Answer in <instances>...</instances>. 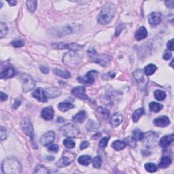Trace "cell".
<instances>
[{"mask_svg":"<svg viewBox=\"0 0 174 174\" xmlns=\"http://www.w3.org/2000/svg\"><path fill=\"white\" fill-rule=\"evenodd\" d=\"M154 124L158 127H166L170 124V120L167 116H163L154 120Z\"/></svg>","mask_w":174,"mask_h":174,"instance_id":"cell-17","label":"cell"},{"mask_svg":"<svg viewBox=\"0 0 174 174\" xmlns=\"http://www.w3.org/2000/svg\"><path fill=\"white\" fill-rule=\"evenodd\" d=\"M11 44L15 48H21L25 45V42L22 40H16L12 42Z\"/></svg>","mask_w":174,"mask_h":174,"instance_id":"cell-45","label":"cell"},{"mask_svg":"<svg viewBox=\"0 0 174 174\" xmlns=\"http://www.w3.org/2000/svg\"><path fill=\"white\" fill-rule=\"evenodd\" d=\"M78 26H79V25H67V26H66V27H65L61 29V32L59 33V35H67V34H72V33H74V31H75L77 28H78V27H77Z\"/></svg>","mask_w":174,"mask_h":174,"instance_id":"cell-26","label":"cell"},{"mask_svg":"<svg viewBox=\"0 0 174 174\" xmlns=\"http://www.w3.org/2000/svg\"><path fill=\"white\" fill-rule=\"evenodd\" d=\"M44 91L47 98H50V99H53L61 95V88L58 87H49Z\"/></svg>","mask_w":174,"mask_h":174,"instance_id":"cell-15","label":"cell"},{"mask_svg":"<svg viewBox=\"0 0 174 174\" xmlns=\"http://www.w3.org/2000/svg\"><path fill=\"white\" fill-rule=\"evenodd\" d=\"M127 142L131 148H135L136 146V140L133 137H128L126 138Z\"/></svg>","mask_w":174,"mask_h":174,"instance_id":"cell-46","label":"cell"},{"mask_svg":"<svg viewBox=\"0 0 174 174\" xmlns=\"http://www.w3.org/2000/svg\"><path fill=\"white\" fill-rule=\"evenodd\" d=\"M88 146H89V142H83V143H82L80 144V150H84V149H86L87 148H88Z\"/></svg>","mask_w":174,"mask_h":174,"instance_id":"cell-53","label":"cell"},{"mask_svg":"<svg viewBox=\"0 0 174 174\" xmlns=\"http://www.w3.org/2000/svg\"><path fill=\"white\" fill-rule=\"evenodd\" d=\"M32 96L34 97L35 99H37L38 101H40V102L44 103L47 101L48 98L47 97V95H46L45 91L40 88H37V89L33 93Z\"/></svg>","mask_w":174,"mask_h":174,"instance_id":"cell-16","label":"cell"},{"mask_svg":"<svg viewBox=\"0 0 174 174\" xmlns=\"http://www.w3.org/2000/svg\"><path fill=\"white\" fill-rule=\"evenodd\" d=\"M173 140H174L173 134H171L169 135V136H165L160 139L159 142V145L162 148H167L173 142Z\"/></svg>","mask_w":174,"mask_h":174,"instance_id":"cell-20","label":"cell"},{"mask_svg":"<svg viewBox=\"0 0 174 174\" xmlns=\"http://www.w3.org/2000/svg\"><path fill=\"white\" fill-rule=\"evenodd\" d=\"M40 69V71L43 74H47L49 72V67L47 66V65H41Z\"/></svg>","mask_w":174,"mask_h":174,"instance_id":"cell-50","label":"cell"},{"mask_svg":"<svg viewBox=\"0 0 174 174\" xmlns=\"http://www.w3.org/2000/svg\"><path fill=\"white\" fill-rule=\"evenodd\" d=\"M172 163V159L169 156H163L160 160V161L159 164V167L161 169L167 168Z\"/></svg>","mask_w":174,"mask_h":174,"instance_id":"cell-28","label":"cell"},{"mask_svg":"<svg viewBox=\"0 0 174 174\" xmlns=\"http://www.w3.org/2000/svg\"><path fill=\"white\" fill-rule=\"evenodd\" d=\"M111 146H112L114 149L116 150H122L125 148L127 146V144L124 142H123V141L116 140L111 144Z\"/></svg>","mask_w":174,"mask_h":174,"instance_id":"cell-30","label":"cell"},{"mask_svg":"<svg viewBox=\"0 0 174 174\" xmlns=\"http://www.w3.org/2000/svg\"><path fill=\"white\" fill-rule=\"evenodd\" d=\"M21 129L26 136L29 137L33 144H34V131L31 120L27 118L22 120L21 122Z\"/></svg>","mask_w":174,"mask_h":174,"instance_id":"cell-10","label":"cell"},{"mask_svg":"<svg viewBox=\"0 0 174 174\" xmlns=\"http://www.w3.org/2000/svg\"><path fill=\"white\" fill-rule=\"evenodd\" d=\"M65 122V120L63 119H62L61 117L57 118V123H63Z\"/></svg>","mask_w":174,"mask_h":174,"instance_id":"cell-58","label":"cell"},{"mask_svg":"<svg viewBox=\"0 0 174 174\" xmlns=\"http://www.w3.org/2000/svg\"><path fill=\"white\" fill-rule=\"evenodd\" d=\"M99 128V124L95 122L93 120H89L87 124V129L88 131H93L97 130Z\"/></svg>","mask_w":174,"mask_h":174,"instance_id":"cell-35","label":"cell"},{"mask_svg":"<svg viewBox=\"0 0 174 174\" xmlns=\"http://www.w3.org/2000/svg\"><path fill=\"white\" fill-rule=\"evenodd\" d=\"M144 112V110L143 108H139V109H137V110L135 111L132 116V119H133V122L137 123L140 119V117L142 116Z\"/></svg>","mask_w":174,"mask_h":174,"instance_id":"cell-34","label":"cell"},{"mask_svg":"<svg viewBox=\"0 0 174 174\" xmlns=\"http://www.w3.org/2000/svg\"><path fill=\"white\" fill-rule=\"evenodd\" d=\"M123 120V118L122 114L120 113H116L112 115V116L111 117L110 123L113 127H118L122 123Z\"/></svg>","mask_w":174,"mask_h":174,"instance_id":"cell-21","label":"cell"},{"mask_svg":"<svg viewBox=\"0 0 174 174\" xmlns=\"http://www.w3.org/2000/svg\"><path fill=\"white\" fill-rule=\"evenodd\" d=\"M144 167H145L146 170L149 173H154L157 171L156 165L152 163H147Z\"/></svg>","mask_w":174,"mask_h":174,"instance_id":"cell-38","label":"cell"},{"mask_svg":"<svg viewBox=\"0 0 174 174\" xmlns=\"http://www.w3.org/2000/svg\"><path fill=\"white\" fill-rule=\"evenodd\" d=\"M88 54L92 61L100 65L102 67H106L111 61L110 56L106 54H97L94 49H90L88 51Z\"/></svg>","mask_w":174,"mask_h":174,"instance_id":"cell-3","label":"cell"},{"mask_svg":"<svg viewBox=\"0 0 174 174\" xmlns=\"http://www.w3.org/2000/svg\"><path fill=\"white\" fill-rule=\"evenodd\" d=\"M74 107V106L71 103H67V102H61L58 105V108L60 111H63V112H65L70 109Z\"/></svg>","mask_w":174,"mask_h":174,"instance_id":"cell-31","label":"cell"},{"mask_svg":"<svg viewBox=\"0 0 174 174\" xmlns=\"http://www.w3.org/2000/svg\"><path fill=\"white\" fill-rule=\"evenodd\" d=\"M8 2L11 6H14L17 4V1H14V0H13V1H8Z\"/></svg>","mask_w":174,"mask_h":174,"instance_id":"cell-57","label":"cell"},{"mask_svg":"<svg viewBox=\"0 0 174 174\" xmlns=\"http://www.w3.org/2000/svg\"><path fill=\"white\" fill-rule=\"evenodd\" d=\"M85 91H86V88L84 87H76L71 90V93L75 97H78V99L83 100H88L89 98L86 95Z\"/></svg>","mask_w":174,"mask_h":174,"instance_id":"cell-14","label":"cell"},{"mask_svg":"<svg viewBox=\"0 0 174 174\" xmlns=\"http://www.w3.org/2000/svg\"><path fill=\"white\" fill-rule=\"evenodd\" d=\"M172 54L171 53V52H165V54L163 55V58L165 60H168V59H170L171 57H172Z\"/></svg>","mask_w":174,"mask_h":174,"instance_id":"cell-55","label":"cell"},{"mask_svg":"<svg viewBox=\"0 0 174 174\" xmlns=\"http://www.w3.org/2000/svg\"><path fill=\"white\" fill-rule=\"evenodd\" d=\"M53 71L55 74L59 77L65 78V79H68V78H70L71 76L70 72L61 68H55L53 69Z\"/></svg>","mask_w":174,"mask_h":174,"instance_id":"cell-27","label":"cell"},{"mask_svg":"<svg viewBox=\"0 0 174 174\" xmlns=\"http://www.w3.org/2000/svg\"><path fill=\"white\" fill-rule=\"evenodd\" d=\"M1 136H0V140L1 141H3L6 139L7 137V135H6V130L4 127H1Z\"/></svg>","mask_w":174,"mask_h":174,"instance_id":"cell-48","label":"cell"},{"mask_svg":"<svg viewBox=\"0 0 174 174\" xmlns=\"http://www.w3.org/2000/svg\"><path fill=\"white\" fill-rule=\"evenodd\" d=\"M133 74L135 79L137 81V83L141 91L145 90L147 87L148 83V78L146 77L147 75L144 72V70H141V69H138V70L134 71Z\"/></svg>","mask_w":174,"mask_h":174,"instance_id":"cell-7","label":"cell"},{"mask_svg":"<svg viewBox=\"0 0 174 174\" xmlns=\"http://www.w3.org/2000/svg\"><path fill=\"white\" fill-rule=\"evenodd\" d=\"M15 71L11 67H6L4 70H2L1 71V78L2 79H8L12 78L14 75Z\"/></svg>","mask_w":174,"mask_h":174,"instance_id":"cell-22","label":"cell"},{"mask_svg":"<svg viewBox=\"0 0 174 174\" xmlns=\"http://www.w3.org/2000/svg\"><path fill=\"white\" fill-rule=\"evenodd\" d=\"M163 106L162 104L156 103V102H154V101H152V102H150L149 103L150 110L154 113L159 112V111L163 109Z\"/></svg>","mask_w":174,"mask_h":174,"instance_id":"cell-29","label":"cell"},{"mask_svg":"<svg viewBox=\"0 0 174 174\" xmlns=\"http://www.w3.org/2000/svg\"><path fill=\"white\" fill-rule=\"evenodd\" d=\"M167 48L169 49V50L173 51V39L167 42Z\"/></svg>","mask_w":174,"mask_h":174,"instance_id":"cell-52","label":"cell"},{"mask_svg":"<svg viewBox=\"0 0 174 174\" xmlns=\"http://www.w3.org/2000/svg\"><path fill=\"white\" fill-rule=\"evenodd\" d=\"M52 47L57 48L64 50V49H69L71 51H80L84 47V46L80 45L76 43H67V42H59V43L52 44Z\"/></svg>","mask_w":174,"mask_h":174,"instance_id":"cell-11","label":"cell"},{"mask_svg":"<svg viewBox=\"0 0 174 174\" xmlns=\"http://www.w3.org/2000/svg\"><path fill=\"white\" fill-rule=\"evenodd\" d=\"M55 139V133L54 131H50L42 136L40 139V143L42 146H47L54 142Z\"/></svg>","mask_w":174,"mask_h":174,"instance_id":"cell-13","label":"cell"},{"mask_svg":"<svg viewBox=\"0 0 174 174\" xmlns=\"http://www.w3.org/2000/svg\"><path fill=\"white\" fill-rule=\"evenodd\" d=\"M47 160H55V157L52 156H47Z\"/></svg>","mask_w":174,"mask_h":174,"instance_id":"cell-59","label":"cell"},{"mask_svg":"<svg viewBox=\"0 0 174 174\" xmlns=\"http://www.w3.org/2000/svg\"><path fill=\"white\" fill-rule=\"evenodd\" d=\"M59 146L57 145V144H52L51 146H48V150L49 151H51V152H57L59 151Z\"/></svg>","mask_w":174,"mask_h":174,"instance_id":"cell-47","label":"cell"},{"mask_svg":"<svg viewBox=\"0 0 174 174\" xmlns=\"http://www.w3.org/2000/svg\"><path fill=\"white\" fill-rule=\"evenodd\" d=\"M2 169L4 173L6 174H19L21 173V166L18 160L12 157L5 159L2 163Z\"/></svg>","mask_w":174,"mask_h":174,"instance_id":"cell-2","label":"cell"},{"mask_svg":"<svg viewBox=\"0 0 174 174\" xmlns=\"http://www.w3.org/2000/svg\"><path fill=\"white\" fill-rule=\"evenodd\" d=\"M165 4L167 6V8L173 9L174 7V2L173 0H169V1H166L165 2Z\"/></svg>","mask_w":174,"mask_h":174,"instance_id":"cell-51","label":"cell"},{"mask_svg":"<svg viewBox=\"0 0 174 174\" xmlns=\"http://www.w3.org/2000/svg\"><path fill=\"white\" fill-rule=\"evenodd\" d=\"M81 61V57L75 51H70L65 53L63 57V62L69 67H75Z\"/></svg>","mask_w":174,"mask_h":174,"instance_id":"cell-5","label":"cell"},{"mask_svg":"<svg viewBox=\"0 0 174 174\" xmlns=\"http://www.w3.org/2000/svg\"><path fill=\"white\" fill-rule=\"evenodd\" d=\"M41 116L42 119H44L45 120H51L53 119L54 116V110L52 109L51 106H48L44 107L42 110Z\"/></svg>","mask_w":174,"mask_h":174,"instance_id":"cell-19","label":"cell"},{"mask_svg":"<svg viewBox=\"0 0 174 174\" xmlns=\"http://www.w3.org/2000/svg\"><path fill=\"white\" fill-rule=\"evenodd\" d=\"M19 78L21 82L22 90L25 93H28L35 88V82L30 75L25 73L22 74Z\"/></svg>","mask_w":174,"mask_h":174,"instance_id":"cell-6","label":"cell"},{"mask_svg":"<svg viewBox=\"0 0 174 174\" xmlns=\"http://www.w3.org/2000/svg\"><path fill=\"white\" fill-rule=\"evenodd\" d=\"M142 136H143V133L142 132V131L140 129H135L133 131V137L136 140V141H141L142 138Z\"/></svg>","mask_w":174,"mask_h":174,"instance_id":"cell-42","label":"cell"},{"mask_svg":"<svg viewBox=\"0 0 174 174\" xmlns=\"http://www.w3.org/2000/svg\"><path fill=\"white\" fill-rule=\"evenodd\" d=\"M49 172L48 170L45 167L41 165H38L37 167H35L34 173H38V174H47Z\"/></svg>","mask_w":174,"mask_h":174,"instance_id":"cell-40","label":"cell"},{"mask_svg":"<svg viewBox=\"0 0 174 174\" xmlns=\"http://www.w3.org/2000/svg\"><path fill=\"white\" fill-rule=\"evenodd\" d=\"M109 140H110L109 136L105 137H103V138L101 139L99 144V146L100 147V148L105 149V148H106L107 145V143H108V141H109Z\"/></svg>","mask_w":174,"mask_h":174,"instance_id":"cell-44","label":"cell"},{"mask_svg":"<svg viewBox=\"0 0 174 174\" xmlns=\"http://www.w3.org/2000/svg\"><path fill=\"white\" fill-rule=\"evenodd\" d=\"M8 99V95L6 93L1 92V101H4Z\"/></svg>","mask_w":174,"mask_h":174,"instance_id":"cell-56","label":"cell"},{"mask_svg":"<svg viewBox=\"0 0 174 174\" xmlns=\"http://www.w3.org/2000/svg\"><path fill=\"white\" fill-rule=\"evenodd\" d=\"M96 113L97 116L103 120H107L110 116V111L102 107H98Z\"/></svg>","mask_w":174,"mask_h":174,"instance_id":"cell-24","label":"cell"},{"mask_svg":"<svg viewBox=\"0 0 174 174\" xmlns=\"http://www.w3.org/2000/svg\"><path fill=\"white\" fill-rule=\"evenodd\" d=\"M8 32V28L7 27V25H6L4 22H0V38H3L7 35Z\"/></svg>","mask_w":174,"mask_h":174,"instance_id":"cell-37","label":"cell"},{"mask_svg":"<svg viewBox=\"0 0 174 174\" xmlns=\"http://www.w3.org/2000/svg\"><path fill=\"white\" fill-rule=\"evenodd\" d=\"M156 66L154 64H149L146 66L144 69V72L146 75H152L156 70Z\"/></svg>","mask_w":174,"mask_h":174,"instance_id":"cell-32","label":"cell"},{"mask_svg":"<svg viewBox=\"0 0 174 174\" xmlns=\"http://www.w3.org/2000/svg\"><path fill=\"white\" fill-rule=\"evenodd\" d=\"M21 101H19V100H16L15 101H14V104H13V106H12V108L14 110H16L17 109V108L21 106Z\"/></svg>","mask_w":174,"mask_h":174,"instance_id":"cell-54","label":"cell"},{"mask_svg":"<svg viewBox=\"0 0 174 174\" xmlns=\"http://www.w3.org/2000/svg\"><path fill=\"white\" fill-rule=\"evenodd\" d=\"M87 116V112L84 110H82L77 113L73 117V121L75 123H83Z\"/></svg>","mask_w":174,"mask_h":174,"instance_id":"cell-25","label":"cell"},{"mask_svg":"<svg viewBox=\"0 0 174 174\" xmlns=\"http://www.w3.org/2000/svg\"><path fill=\"white\" fill-rule=\"evenodd\" d=\"M80 165L84 166H88L91 161V157L88 155H83L80 156L78 160Z\"/></svg>","mask_w":174,"mask_h":174,"instance_id":"cell-33","label":"cell"},{"mask_svg":"<svg viewBox=\"0 0 174 174\" xmlns=\"http://www.w3.org/2000/svg\"><path fill=\"white\" fill-rule=\"evenodd\" d=\"M75 158V154L70 152V151L65 150L63 154H62V158L60 160H59V161L57 163L56 165H57L58 167H63L68 166L74 161Z\"/></svg>","mask_w":174,"mask_h":174,"instance_id":"cell-9","label":"cell"},{"mask_svg":"<svg viewBox=\"0 0 174 174\" xmlns=\"http://www.w3.org/2000/svg\"><path fill=\"white\" fill-rule=\"evenodd\" d=\"M148 21L150 25L156 26L161 22V15L158 12H152L148 16Z\"/></svg>","mask_w":174,"mask_h":174,"instance_id":"cell-18","label":"cell"},{"mask_svg":"<svg viewBox=\"0 0 174 174\" xmlns=\"http://www.w3.org/2000/svg\"><path fill=\"white\" fill-rule=\"evenodd\" d=\"M147 36H148L147 29L144 27H140L136 31V34H135V38H136V40L137 41L144 40V39H145Z\"/></svg>","mask_w":174,"mask_h":174,"instance_id":"cell-23","label":"cell"},{"mask_svg":"<svg viewBox=\"0 0 174 174\" xmlns=\"http://www.w3.org/2000/svg\"><path fill=\"white\" fill-rule=\"evenodd\" d=\"M159 136L154 131H148L145 133H143L142 138L141 140L143 145L148 148H152L156 147L158 144Z\"/></svg>","mask_w":174,"mask_h":174,"instance_id":"cell-4","label":"cell"},{"mask_svg":"<svg viewBox=\"0 0 174 174\" xmlns=\"http://www.w3.org/2000/svg\"><path fill=\"white\" fill-rule=\"evenodd\" d=\"M37 1H34V0L27 2V7L31 12H34L35 11L36 8H37Z\"/></svg>","mask_w":174,"mask_h":174,"instance_id":"cell-39","label":"cell"},{"mask_svg":"<svg viewBox=\"0 0 174 174\" xmlns=\"http://www.w3.org/2000/svg\"><path fill=\"white\" fill-rule=\"evenodd\" d=\"M92 163H93V166L96 169H99L101 166V159L99 156H95V158L92 160Z\"/></svg>","mask_w":174,"mask_h":174,"instance_id":"cell-43","label":"cell"},{"mask_svg":"<svg viewBox=\"0 0 174 174\" xmlns=\"http://www.w3.org/2000/svg\"><path fill=\"white\" fill-rule=\"evenodd\" d=\"M115 12H116V8H115L114 4H111V3H108V4H106L98 15V22L102 25L108 24L112 20Z\"/></svg>","mask_w":174,"mask_h":174,"instance_id":"cell-1","label":"cell"},{"mask_svg":"<svg viewBox=\"0 0 174 174\" xmlns=\"http://www.w3.org/2000/svg\"><path fill=\"white\" fill-rule=\"evenodd\" d=\"M63 144H64V146L66 147L67 148H68V149L74 148L75 146V142L71 139H70V137H68V138L64 140Z\"/></svg>","mask_w":174,"mask_h":174,"instance_id":"cell-41","label":"cell"},{"mask_svg":"<svg viewBox=\"0 0 174 174\" xmlns=\"http://www.w3.org/2000/svg\"><path fill=\"white\" fill-rule=\"evenodd\" d=\"M124 28V25L123 24V23H121L120 24L119 26H118L117 28H116V36H118L120 34V32L122 31L123 29Z\"/></svg>","mask_w":174,"mask_h":174,"instance_id":"cell-49","label":"cell"},{"mask_svg":"<svg viewBox=\"0 0 174 174\" xmlns=\"http://www.w3.org/2000/svg\"><path fill=\"white\" fill-rule=\"evenodd\" d=\"M60 130L65 136L67 137H76L80 133L79 129L73 124H67L60 128Z\"/></svg>","mask_w":174,"mask_h":174,"instance_id":"cell-8","label":"cell"},{"mask_svg":"<svg viewBox=\"0 0 174 174\" xmlns=\"http://www.w3.org/2000/svg\"><path fill=\"white\" fill-rule=\"evenodd\" d=\"M154 95V97H155V99L160 101H163L166 98V94L165 92H163V91H160V90L155 91Z\"/></svg>","mask_w":174,"mask_h":174,"instance_id":"cell-36","label":"cell"},{"mask_svg":"<svg viewBox=\"0 0 174 174\" xmlns=\"http://www.w3.org/2000/svg\"><path fill=\"white\" fill-rule=\"evenodd\" d=\"M98 74V72L95 70H91L88 71V73L83 77H78L77 78L78 81L80 83L87 84H93L95 77Z\"/></svg>","mask_w":174,"mask_h":174,"instance_id":"cell-12","label":"cell"}]
</instances>
